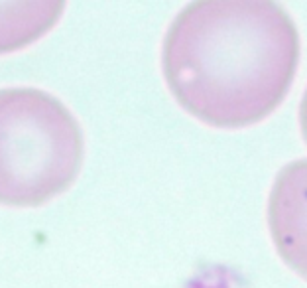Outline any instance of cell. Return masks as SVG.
I'll use <instances>...</instances> for the list:
<instances>
[{"instance_id":"1","label":"cell","mask_w":307,"mask_h":288,"mask_svg":"<svg viewBox=\"0 0 307 288\" xmlns=\"http://www.w3.org/2000/svg\"><path fill=\"white\" fill-rule=\"evenodd\" d=\"M298 61V28L272 0H197L175 16L161 48L177 103L221 128L270 115L288 95Z\"/></svg>"},{"instance_id":"2","label":"cell","mask_w":307,"mask_h":288,"mask_svg":"<svg viewBox=\"0 0 307 288\" xmlns=\"http://www.w3.org/2000/svg\"><path fill=\"white\" fill-rule=\"evenodd\" d=\"M83 164V132L53 95L0 89V205L36 207L63 193Z\"/></svg>"},{"instance_id":"3","label":"cell","mask_w":307,"mask_h":288,"mask_svg":"<svg viewBox=\"0 0 307 288\" xmlns=\"http://www.w3.org/2000/svg\"><path fill=\"white\" fill-rule=\"evenodd\" d=\"M268 225L280 257L307 281V156L286 164L276 176Z\"/></svg>"},{"instance_id":"4","label":"cell","mask_w":307,"mask_h":288,"mask_svg":"<svg viewBox=\"0 0 307 288\" xmlns=\"http://www.w3.org/2000/svg\"><path fill=\"white\" fill-rule=\"evenodd\" d=\"M63 10L65 4L59 0H0V56L44 38Z\"/></svg>"},{"instance_id":"5","label":"cell","mask_w":307,"mask_h":288,"mask_svg":"<svg viewBox=\"0 0 307 288\" xmlns=\"http://www.w3.org/2000/svg\"><path fill=\"white\" fill-rule=\"evenodd\" d=\"M300 124H302V132H304V138L307 142V89L304 93V101H302V107H300Z\"/></svg>"}]
</instances>
